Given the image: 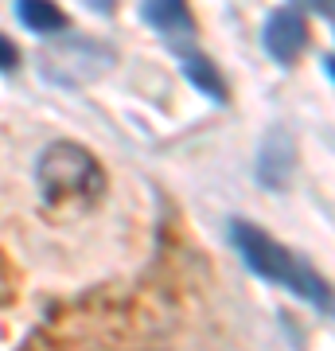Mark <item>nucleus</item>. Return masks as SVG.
<instances>
[{
	"instance_id": "nucleus-2",
	"label": "nucleus",
	"mask_w": 335,
	"mask_h": 351,
	"mask_svg": "<svg viewBox=\"0 0 335 351\" xmlns=\"http://www.w3.org/2000/svg\"><path fill=\"white\" fill-rule=\"evenodd\" d=\"M36 180L47 199H94L106 188L98 156L75 141H55L39 152Z\"/></svg>"
},
{
	"instance_id": "nucleus-12",
	"label": "nucleus",
	"mask_w": 335,
	"mask_h": 351,
	"mask_svg": "<svg viewBox=\"0 0 335 351\" xmlns=\"http://www.w3.org/2000/svg\"><path fill=\"white\" fill-rule=\"evenodd\" d=\"M90 4H94V8H98V12H106V8H110L113 0H90Z\"/></svg>"
},
{
	"instance_id": "nucleus-3",
	"label": "nucleus",
	"mask_w": 335,
	"mask_h": 351,
	"mask_svg": "<svg viewBox=\"0 0 335 351\" xmlns=\"http://www.w3.org/2000/svg\"><path fill=\"white\" fill-rule=\"evenodd\" d=\"M110 63H113V55L106 47H98L94 39H71V43H59L55 51H43V71L55 82L98 78Z\"/></svg>"
},
{
	"instance_id": "nucleus-11",
	"label": "nucleus",
	"mask_w": 335,
	"mask_h": 351,
	"mask_svg": "<svg viewBox=\"0 0 335 351\" xmlns=\"http://www.w3.org/2000/svg\"><path fill=\"white\" fill-rule=\"evenodd\" d=\"M323 71H327V78H332V82H335V59H332V55L323 59Z\"/></svg>"
},
{
	"instance_id": "nucleus-6",
	"label": "nucleus",
	"mask_w": 335,
	"mask_h": 351,
	"mask_svg": "<svg viewBox=\"0 0 335 351\" xmlns=\"http://www.w3.org/2000/svg\"><path fill=\"white\" fill-rule=\"evenodd\" d=\"M293 168H297V152H293V141L285 137V129H273V133H265L258 180L265 184V188H285L288 176H293Z\"/></svg>"
},
{
	"instance_id": "nucleus-4",
	"label": "nucleus",
	"mask_w": 335,
	"mask_h": 351,
	"mask_svg": "<svg viewBox=\"0 0 335 351\" xmlns=\"http://www.w3.org/2000/svg\"><path fill=\"white\" fill-rule=\"evenodd\" d=\"M261 47L277 66H293L308 47V20L300 8H277L261 27Z\"/></svg>"
},
{
	"instance_id": "nucleus-10",
	"label": "nucleus",
	"mask_w": 335,
	"mask_h": 351,
	"mask_svg": "<svg viewBox=\"0 0 335 351\" xmlns=\"http://www.w3.org/2000/svg\"><path fill=\"white\" fill-rule=\"evenodd\" d=\"M300 8L308 12H320V16H335V0H297Z\"/></svg>"
},
{
	"instance_id": "nucleus-7",
	"label": "nucleus",
	"mask_w": 335,
	"mask_h": 351,
	"mask_svg": "<svg viewBox=\"0 0 335 351\" xmlns=\"http://www.w3.org/2000/svg\"><path fill=\"white\" fill-rule=\"evenodd\" d=\"M175 55H179V66H184L187 82H191L199 94H207L211 101H226V82H223V75H219V66H214L207 55H199L195 43H191V47H179Z\"/></svg>"
},
{
	"instance_id": "nucleus-9",
	"label": "nucleus",
	"mask_w": 335,
	"mask_h": 351,
	"mask_svg": "<svg viewBox=\"0 0 335 351\" xmlns=\"http://www.w3.org/2000/svg\"><path fill=\"white\" fill-rule=\"evenodd\" d=\"M20 66V51L8 36H0V71H16Z\"/></svg>"
},
{
	"instance_id": "nucleus-1",
	"label": "nucleus",
	"mask_w": 335,
	"mask_h": 351,
	"mask_svg": "<svg viewBox=\"0 0 335 351\" xmlns=\"http://www.w3.org/2000/svg\"><path fill=\"white\" fill-rule=\"evenodd\" d=\"M230 242H234L238 258L246 262V269L253 277L269 281V285H285L293 297H300L304 304H312L323 316L335 313V289L316 274V265L304 262L288 246H281L277 239H269L261 226L246 223V219H234L230 223Z\"/></svg>"
},
{
	"instance_id": "nucleus-8",
	"label": "nucleus",
	"mask_w": 335,
	"mask_h": 351,
	"mask_svg": "<svg viewBox=\"0 0 335 351\" xmlns=\"http://www.w3.org/2000/svg\"><path fill=\"white\" fill-rule=\"evenodd\" d=\"M16 16L36 36H55V32L66 27V12H62L55 0H16Z\"/></svg>"
},
{
	"instance_id": "nucleus-5",
	"label": "nucleus",
	"mask_w": 335,
	"mask_h": 351,
	"mask_svg": "<svg viewBox=\"0 0 335 351\" xmlns=\"http://www.w3.org/2000/svg\"><path fill=\"white\" fill-rule=\"evenodd\" d=\"M140 20L168 39V47H191L195 43V20L187 0H140Z\"/></svg>"
}]
</instances>
